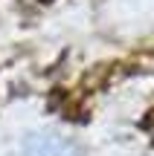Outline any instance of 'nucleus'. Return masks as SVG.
Wrapping results in <instances>:
<instances>
[{"label": "nucleus", "mask_w": 154, "mask_h": 156, "mask_svg": "<svg viewBox=\"0 0 154 156\" xmlns=\"http://www.w3.org/2000/svg\"><path fill=\"white\" fill-rule=\"evenodd\" d=\"M23 156H81L70 139L55 133H35L23 145Z\"/></svg>", "instance_id": "1"}]
</instances>
